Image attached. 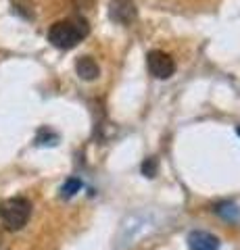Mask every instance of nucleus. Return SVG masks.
I'll use <instances>...</instances> for the list:
<instances>
[{
    "instance_id": "f257e3e1",
    "label": "nucleus",
    "mask_w": 240,
    "mask_h": 250,
    "mask_svg": "<svg viewBox=\"0 0 240 250\" xmlns=\"http://www.w3.org/2000/svg\"><path fill=\"white\" fill-rule=\"evenodd\" d=\"M88 34H90L88 21L77 15V17H69L52 23L48 29V42L61 50H69L80 44Z\"/></svg>"
},
{
    "instance_id": "f03ea898",
    "label": "nucleus",
    "mask_w": 240,
    "mask_h": 250,
    "mask_svg": "<svg viewBox=\"0 0 240 250\" xmlns=\"http://www.w3.org/2000/svg\"><path fill=\"white\" fill-rule=\"evenodd\" d=\"M29 215H32V205H29L27 198H9L0 205V219H2L4 228L11 231L21 229L23 225L29 221Z\"/></svg>"
},
{
    "instance_id": "7ed1b4c3",
    "label": "nucleus",
    "mask_w": 240,
    "mask_h": 250,
    "mask_svg": "<svg viewBox=\"0 0 240 250\" xmlns=\"http://www.w3.org/2000/svg\"><path fill=\"white\" fill-rule=\"evenodd\" d=\"M146 65H149V71L153 77L157 80H169L175 71V62L163 50H151L146 54Z\"/></svg>"
},
{
    "instance_id": "20e7f679",
    "label": "nucleus",
    "mask_w": 240,
    "mask_h": 250,
    "mask_svg": "<svg viewBox=\"0 0 240 250\" xmlns=\"http://www.w3.org/2000/svg\"><path fill=\"white\" fill-rule=\"evenodd\" d=\"M138 17V9L134 0H111L109 2V19L117 25H131Z\"/></svg>"
},
{
    "instance_id": "39448f33",
    "label": "nucleus",
    "mask_w": 240,
    "mask_h": 250,
    "mask_svg": "<svg viewBox=\"0 0 240 250\" xmlns=\"http://www.w3.org/2000/svg\"><path fill=\"white\" fill-rule=\"evenodd\" d=\"M75 73L80 75V80H84V82H94L100 75V67L92 57L84 54V57L75 61Z\"/></svg>"
},
{
    "instance_id": "423d86ee",
    "label": "nucleus",
    "mask_w": 240,
    "mask_h": 250,
    "mask_svg": "<svg viewBox=\"0 0 240 250\" xmlns=\"http://www.w3.org/2000/svg\"><path fill=\"white\" fill-rule=\"evenodd\" d=\"M188 246L192 250H219V240L207 231H192L188 236Z\"/></svg>"
},
{
    "instance_id": "0eeeda50",
    "label": "nucleus",
    "mask_w": 240,
    "mask_h": 250,
    "mask_svg": "<svg viewBox=\"0 0 240 250\" xmlns=\"http://www.w3.org/2000/svg\"><path fill=\"white\" fill-rule=\"evenodd\" d=\"M82 188V182L77 177H71V179H67L65 182V186H63V196L65 198H69V196H73V194L77 192Z\"/></svg>"
},
{
    "instance_id": "6e6552de",
    "label": "nucleus",
    "mask_w": 240,
    "mask_h": 250,
    "mask_svg": "<svg viewBox=\"0 0 240 250\" xmlns=\"http://www.w3.org/2000/svg\"><path fill=\"white\" fill-rule=\"evenodd\" d=\"M154 169H157V163H154V159H149L142 165V173L146 175V177H153L154 175Z\"/></svg>"
},
{
    "instance_id": "1a4fd4ad",
    "label": "nucleus",
    "mask_w": 240,
    "mask_h": 250,
    "mask_svg": "<svg viewBox=\"0 0 240 250\" xmlns=\"http://www.w3.org/2000/svg\"><path fill=\"white\" fill-rule=\"evenodd\" d=\"M236 131H238V136H240V125H238V129H236Z\"/></svg>"
}]
</instances>
